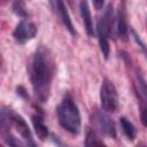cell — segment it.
Masks as SVG:
<instances>
[{
	"label": "cell",
	"mask_w": 147,
	"mask_h": 147,
	"mask_svg": "<svg viewBox=\"0 0 147 147\" xmlns=\"http://www.w3.org/2000/svg\"><path fill=\"white\" fill-rule=\"evenodd\" d=\"M140 119L144 126L147 127V106L141 105L140 106Z\"/></svg>",
	"instance_id": "e0dca14e"
},
{
	"label": "cell",
	"mask_w": 147,
	"mask_h": 147,
	"mask_svg": "<svg viewBox=\"0 0 147 147\" xmlns=\"http://www.w3.org/2000/svg\"><path fill=\"white\" fill-rule=\"evenodd\" d=\"M119 122H121V126H122V130H123L125 137H126L129 140L133 141V140L136 139V134H137L134 125H133V124L131 123V121H129L126 117H121Z\"/></svg>",
	"instance_id": "7c38bea8"
},
{
	"label": "cell",
	"mask_w": 147,
	"mask_h": 147,
	"mask_svg": "<svg viewBox=\"0 0 147 147\" xmlns=\"http://www.w3.org/2000/svg\"><path fill=\"white\" fill-rule=\"evenodd\" d=\"M111 26H113V3H108L101 17L98 20V24H96L99 47L106 60H108L110 53L109 36L111 32Z\"/></svg>",
	"instance_id": "3957f363"
},
{
	"label": "cell",
	"mask_w": 147,
	"mask_h": 147,
	"mask_svg": "<svg viewBox=\"0 0 147 147\" xmlns=\"http://www.w3.org/2000/svg\"><path fill=\"white\" fill-rule=\"evenodd\" d=\"M56 115L60 125L71 134L80 132V113L75 100L69 95H64L56 107Z\"/></svg>",
	"instance_id": "7a4b0ae2"
},
{
	"label": "cell",
	"mask_w": 147,
	"mask_h": 147,
	"mask_svg": "<svg viewBox=\"0 0 147 147\" xmlns=\"http://www.w3.org/2000/svg\"><path fill=\"white\" fill-rule=\"evenodd\" d=\"M103 5H105V2L103 1H93V6L95 7V9H98V10H100L102 7H103Z\"/></svg>",
	"instance_id": "d6986e66"
},
{
	"label": "cell",
	"mask_w": 147,
	"mask_h": 147,
	"mask_svg": "<svg viewBox=\"0 0 147 147\" xmlns=\"http://www.w3.org/2000/svg\"><path fill=\"white\" fill-rule=\"evenodd\" d=\"M100 102L106 113H115L118 108V95L113 82L105 77L100 87Z\"/></svg>",
	"instance_id": "277c9868"
},
{
	"label": "cell",
	"mask_w": 147,
	"mask_h": 147,
	"mask_svg": "<svg viewBox=\"0 0 147 147\" xmlns=\"http://www.w3.org/2000/svg\"><path fill=\"white\" fill-rule=\"evenodd\" d=\"M54 71L55 63L51 51L47 47L40 45L36 49L30 65V79L32 90L40 103H45L49 99Z\"/></svg>",
	"instance_id": "6da1fadb"
},
{
	"label": "cell",
	"mask_w": 147,
	"mask_h": 147,
	"mask_svg": "<svg viewBox=\"0 0 147 147\" xmlns=\"http://www.w3.org/2000/svg\"><path fill=\"white\" fill-rule=\"evenodd\" d=\"M36 33H37L36 25L28 20H22L15 26L13 31V37L16 40V42L24 45L29 40L33 39L36 37Z\"/></svg>",
	"instance_id": "8992f818"
},
{
	"label": "cell",
	"mask_w": 147,
	"mask_h": 147,
	"mask_svg": "<svg viewBox=\"0 0 147 147\" xmlns=\"http://www.w3.org/2000/svg\"><path fill=\"white\" fill-rule=\"evenodd\" d=\"M11 9L17 16H20L22 18H25L28 16V10H26L25 3L23 1H15L11 6Z\"/></svg>",
	"instance_id": "5bb4252c"
},
{
	"label": "cell",
	"mask_w": 147,
	"mask_h": 147,
	"mask_svg": "<svg viewBox=\"0 0 147 147\" xmlns=\"http://www.w3.org/2000/svg\"><path fill=\"white\" fill-rule=\"evenodd\" d=\"M131 32H132V36H133V38H134V40H136V42L138 44V46L140 47V49L147 55V46L145 45V42L141 40V38H140V36L137 33V31L134 30V29H131Z\"/></svg>",
	"instance_id": "2e32d148"
},
{
	"label": "cell",
	"mask_w": 147,
	"mask_h": 147,
	"mask_svg": "<svg viewBox=\"0 0 147 147\" xmlns=\"http://www.w3.org/2000/svg\"><path fill=\"white\" fill-rule=\"evenodd\" d=\"M53 6H54V8L56 9V11H57V14H59V16H60V18H61V22L63 23V25H64V28L70 32V34L71 36H76L77 34V32H76V29H75V26H74V24H72V21H71V18H70V15H69V11H68V9H67V7H65V3L63 2V1H53V2H51Z\"/></svg>",
	"instance_id": "52a82bcc"
},
{
	"label": "cell",
	"mask_w": 147,
	"mask_h": 147,
	"mask_svg": "<svg viewBox=\"0 0 147 147\" xmlns=\"http://www.w3.org/2000/svg\"><path fill=\"white\" fill-rule=\"evenodd\" d=\"M31 122H32V125H33V129H34V132L37 134V137L40 139V140H45L48 138V134H49V131H48V127L47 125L44 123V117L41 114H34L31 116Z\"/></svg>",
	"instance_id": "9c48e42d"
},
{
	"label": "cell",
	"mask_w": 147,
	"mask_h": 147,
	"mask_svg": "<svg viewBox=\"0 0 147 147\" xmlns=\"http://www.w3.org/2000/svg\"><path fill=\"white\" fill-rule=\"evenodd\" d=\"M91 122L103 134H106V136H108L110 138H116L115 122L106 113H103V111H101L99 109H94V111L91 115Z\"/></svg>",
	"instance_id": "5b68a950"
},
{
	"label": "cell",
	"mask_w": 147,
	"mask_h": 147,
	"mask_svg": "<svg viewBox=\"0 0 147 147\" xmlns=\"http://www.w3.org/2000/svg\"><path fill=\"white\" fill-rule=\"evenodd\" d=\"M79 11H80V16L83 18V23H84L85 31H86L87 36L88 37H93L94 36V28H93L92 15H91L87 1H82L79 3Z\"/></svg>",
	"instance_id": "ba28073f"
},
{
	"label": "cell",
	"mask_w": 147,
	"mask_h": 147,
	"mask_svg": "<svg viewBox=\"0 0 147 147\" xmlns=\"http://www.w3.org/2000/svg\"><path fill=\"white\" fill-rule=\"evenodd\" d=\"M116 31L122 40H127L129 38V28L125 18V11L123 7H118L116 15Z\"/></svg>",
	"instance_id": "30bf717a"
},
{
	"label": "cell",
	"mask_w": 147,
	"mask_h": 147,
	"mask_svg": "<svg viewBox=\"0 0 147 147\" xmlns=\"http://www.w3.org/2000/svg\"><path fill=\"white\" fill-rule=\"evenodd\" d=\"M5 141L9 147H28V145L25 142H23L22 140L17 139L14 134H11L10 132H7L5 134Z\"/></svg>",
	"instance_id": "4fadbf2b"
},
{
	"label": "cell",
	"mask_w": 147,
	"mask_h": 147,
	"mask_svg": "<svg viewBox=\"0 0 147 147\" xmlns=\"http://www.w3.org/2000/svg\"><path fill=\"white\" fill-rule=\"evenodd\" d=\"M139 147H141V146H139Z\"/></svg>",
	"instance_id": "ffe728a7"
},
{
	"label": "cell",
	"mask_w": 147,
	"mask_h": 147,
	"mask_svg": "<svg viewBox=\"0 0 147 147\" xmlns=\"http://www.w3.org/2000/svg\"><path fill=\"white\" fill-rule=\"evenodd\" d=\"M16 91H17V94H18L20 96H22V98H24V99L28 98V93H26V91H25V88H24L23 86H18V87L16 88Z\"/></svg>",
	"instance_id": "ac0fdd59"
},
{
	"label": "cell",
	"mask_w": 147,
	"mask_h": 147,
	"mask_svg": "<svg viewBox=\"0 0 147 147\" xmlns=\"http://www.w3.org/2000/svg\"><path fill=\"white\" fill-rule=\"evenodd\" d=\"M137 78H138V84H139V88H140V92L141 94L144 95L145 100L147 101V83L145 80V78L142 77V75L140 72H138L137 75Z\"/></svg>",
	"instance_id": "9a60e30c"
},
{
	"label": "cell",
	"mask_w": 147,
	"mask_h": 147,
	"mask_svg": "<svg viewBox=\"0 0 147 147\" xmlns=\"http://www.w3.org/2000/svg\"><path fill=\"white\" fill-rule=\"evenodd\" d=\"M85 147H107V145L93 129H87L85 133Z\"/></svg>",
	"instance_id": "8fae6325"
}]
</instances>
